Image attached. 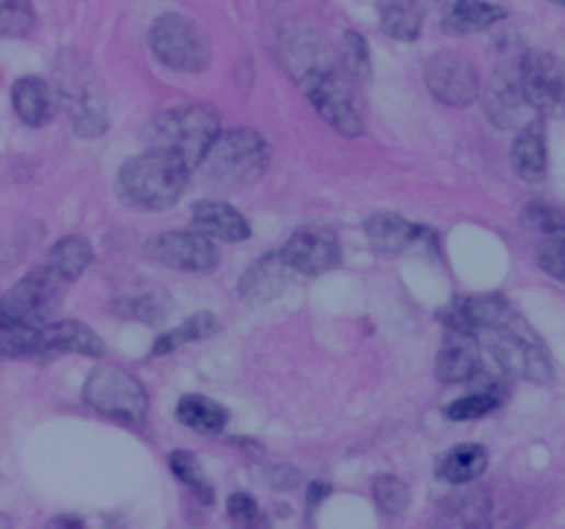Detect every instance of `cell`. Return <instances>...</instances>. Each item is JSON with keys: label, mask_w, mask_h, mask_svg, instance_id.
Here are the masks:
<instances>
[{"label": "cell", "mask_w": 565, "mask_h": 529, "mask_svg": "<svg viewBox=\"0 0 565 529\" xmlns=\"http://www.w3.org/2000/svg\"><path fill=\"white\" fill-rule=\"evenodd\" d=\"M447 329H469L477 334L480 345L492 353L499 372L521 381L541 383L552 381L554 370L543 342L535 331L497 296H474L450 303L441 314Z\"/></svg>", "instance_id": "6da1fadb"}, {"label": "cell", "mask_w": 565, "mask_h": 529, "mask_svg": "<svg viewBox=\"0 0 565 529\" xmlns=\"http://www.w3.org/2000/svg\"><path fill=\"white\" fill-rule=\"evenodd\" d=\"M191 165L166 149H149L119 171V196L136 210H169L188 185Z\"/></svg>", "instance_id": "7a4b0ae2"}, {"label": "cell", "mask_w": 565, "mask_h": 529, "mask_svg": "<svg viewBox=\"0 0 565 529\" xmlns=\"http://www.w3.org/2000/svg\"><path fill=\"white\" fill-rule=\"evenodd\" d=\"M53 92L61 108H67L78 136H103L108 127V100L92 61L80 53L67 50L53 67Z\"/></svg>", "instance_id": "3957f363"}, {"label": "cell", "mask_w": 565, "mask_h": 529, "mask_svg": "<svg viewBox=\"0 0 565 529\" xmlns=\"http://www.w3.org/2000/svg\"><path fill=\"white\" fill-rule=\"evenodd\" d=\"M270 165V143L257 130L238 127L212 141L201 160L205 180L221 188H240L257 183Z\"/></svg>", "instance_id": "277c9868"}, {"label": "cell", "mask_w": 565, "mask_h": 529, "mask_svg": "<svg viewBox=\"0 0 565 529\" xmlns=\"http://www.w3.org/2000/svg\"><path fill=\"white\" fill-rule=\"evenodd\" d=\"M221 136V125L210 105H180L160 111L147 127L149 147L166 149L183 158L191 169L201 165L207 149Z\"/></svg>", "instance_id": "5b68a950"}, {"label": "cell", "mask_w": 565, "mask_h": 529, "mask_svg": "<svg viewBox=\"0 0 565 529\" xmlns=\"http://www.w3.org/2000/svg\"><path fill=\"white\" fill-rule=\"evenodd\" d=\"M309 103L343 136H361L365 133V116H361L359 94H356V78L345 69H320L318 74L303 83Z\"/></svg>", "instance_id": "8992f818"}, {"label": "cell", "mask_w": 565, "mask_h": 529, "mask_svg": "<svg viewBox=\"0 0 565 529\" xmlns=\"http://www.w3.org/2000/svg\"><path fill=\"white\" fill-rule=\"evenodd\" d=\"M149 47L160 64L177 72H199L210 64V39L183 14H163L149 31Z\"/></svg>", "instance_id": "52a82bcc"}, {"label": "cell", "mask_w": 565, "mask_h": 529, "mask_svg": "<svg viewBox=\"0 0 565 529\" xmlns=\"http://www.w3.org/2000/svg\"><path fill=\"white\" fill-rule=\"evenodd\" d=\"M72 281L64 279L56 268L42 262L39 268L31 271L25 279H20L12 290L0 301V320L14 323H45L56 312L58 301L69 290Z\"/></svg>", "instance_id": "ba28073f"}, {"label": "cell", "mask_w": 565, "mask_h": 529, "mask_svg": "<svg viewBox=\"0 0 565 529\" xmlns=\"http://www.w3.org/2000/svg\"><path fill=\"white\" fill-rule=\"evenodd\" d=\"M83 398L100 414L114 416L125 425H141L143 416H147V392L119 365H100L89 376Z\"/></svg>", "instance_id": "9c48e42d"}, {"label": "cell", "mask_w": 565, "mask_h": 529, "mask_svg": "<svg viewBox=\"0 0 565 529\" xmlns=\"http://www.w3.org/2000/svg\"><path fill=\"white\" fill-rule=\"evenodd\" d=\"M521 89L535 114L563 119L565 116V61L549 53L521 56Z\"/></svg>", "instance_id": "30bf717a"}, {"label": "cell", "mask_w": 565, "mask_h": 529, "mask_svg": "<svg viewBox=\"0 0 565 529\" xmlns=\"http://www.w3.org/2000/svg\"><path fill=\"white\" fill-rule=\"evenodd\" d=\"M425 83H428L430 94L439 103L450 105V108H463L472 105L480 94V78L477 69L472 67L466 56L461 53H436L425 64Z\"/></svg>", "instance_id": "8fae6325"}, {"label": "cell", "mask_w": 565, "mask_h": 529, "mask_svg": "<svg viewBox=\"0 0 565 529\" xmlns=\"http://www.w3.org/2000/svg\"><path fill=\"white\" fill-rule=\"evenodd\" d=\"M147 254L166 268L191 271V274H207L218 265L216 245L207 240L205 232H163L147 243Z\"/></svg>", "instance_id": "7c38bea8"}, {"label": "cell", "mask_w": 565, "mask_h": 529, "mask_svg": "<svg viewBox=\"0 0 565 529\" xmlns=\"http://www.w3.org/2000/svg\"><path fill=\"white\" fill-rule=\"evenodd\" d=\"M281 256H285L287 265L301 276L328 274V271L337 268L339 260H343L337 234L326 227H309L296 232L287 240Z\"/></svg>", "instance_id": "4fadbf2b"}, {"label": "cell", "mask_w": 565, "mask_h": 529, "mask_svg": "<svg viewBox=\"0 0 565 529\" xmlns=\"http://www.w3.org/2000/svg\"><path fill=\"white\" fill-rule=\"evenodd\" d=\"M486 114L499 130H516V127H527V111H532V105L527 103L524 89H521V58L508 69H499L492 78V83L486 85Z\"/></svg>", "instance_id": "5bb4252c"}, {"label": "cell", "mask_w": 565, "mask_h": 529, "mask_svg": "<svg viewBox=\"0 0 565 529\" xmlns=\"http://www.w3.org/2000/svg\"><path fill=\"white\" fill-rule=\"evenodd\" d=\"M480 340L469 329H447L445 345L436 359V376L441 383L472 381L480 372Z\"/></svg>", "instance_id": "9a60e30c"}, {"label": "cell", "mask_w": 565, "mask_h": 529, "mask_svg": "<svg viewBox=\"0 0 565 529\" xmlns=\"http://www.w3.org/2000/svg\"><path fill=\"white\" fill-rule=\"evenodd\" d=\"M290 265L281 254H265L254 262L246 274L240 276V298L249 303V307H263L270 303L274 298H279L281 292L290 285Z\"/></svg>", "instance_id": "2e32d148"}, {"label": "cell", "mask_w": 565, "mask_h": 529, "mask_svg": "<svg viewBox=\"0 0 565 529\" xmlns=\"http://www.w3.org/2000/svg\"><path fill=\"white\" fill-rule=\"evenodd\" d=\"M105 345L89 325L78 320L39 325V356L47 353H80V356H103Z\"/></svg>", "instance_id": "e0dca14e"}, {"label": "cell", "mask_w": 565, "mask_h": 529, "mask_svg": "<svg viewBox=\"0 0 565 529\" xmlns=\"http://www.w3.org/2000/svg\"><path fill=\"white\" fill-rule=\"evenodd\" d=\"M194 227L207 238L223 240V243H240L252 238V227L243 212H238L227 202H199L194 207Z\"/></svg>", "instance_id": "ac0fdd59"}, {"label": "cell", "mask_w": 565, "mask_h": 529, "mask_svg": "<svg viewBox=\"0 0 565 529\" xmlns=\"http://www.w3.org/2000/svg\"><path fill=\"white\" fill-rule=\"evenodd\" d=\"M14 111L28 127H45L56 116V92L42 78H20L12 89Z\"/></svg>", "instance_id": "d6986e66"}, {"label": "cell", "mask_w": 565, "mask_h": 529, "mask_svg": "<svg viewBox=\"0 0 565 529\" xmlns=\"http://www.w3.org/2000/svg\"><path fill=\"white\" fill-rule=\"evenodd\" d=\"M365 232H367V240H370L372 251L394 256L400 254V251H406L408 245L423 234V229L408 223L406 218L397 216V212H376V216L367 218Z\"/></svg>", "instance_id": "ffe728a7"}, {"label": "cell", "mask_w": 565, "mask_h": 529, "mask_svg": "<svg viewBox=\"0 0 565 529\" xmlns=\"http://www.w3.org/2000/svg\"><path fill=\"white\" fill-rule=\"evenodd\" d=\"M510 160H514V169L519 171L521 180H527V183L543 180V174H546V138H543V127L538 122L521 127L514 149H510Z\"/></svg>", "instance_id": "44dd1931"}, {"label": "cell", "mask_w": 565, "mask_h": 529, "mask_svg": "<svg viewBox=\"0 0 565 529\" xmlns=\"http://www.w3.org/2000/svg\"><path fill=\"white\" fill-rule=\"evenodd\" d=\"M508 18V9L486 0H456L445 14V28L450 34H477Z\"/></svg>", "instance_id": "7402d4cb"}, {"label": "cell", "mask_w": 565, "mask_h": 529, "mask_svg": "<svg viewBox=\"0 0 565 529\" xmlns=\"http://www.w3.org/2000/svg\"><path fill=\"white\" fill-rule=\"evenodd\" d=\"M383 34L397 42H414L423 34L425 14L417 0H378Z\"/></svg>", "instance_id": "603a6c76"}, {"label": "cell", "mask_w": 565, "mask_h": 529, "mask_svg": "<svg viewBox=\"0 0 565 529\" xmlns=\"http://www.w3.org/2000/svg\"><path fill=\"white\" fill-rule=\"evenodd\" d=\"M488 452L480 445H463L447 452L436 467V478L450 485H466L486 472Z\"/></svg>", "instance_id": "cb8c5ba5"}, {"label": "cell", "mask_w": 565, "mask_h": 529, "mask_svg": "<svg viewBox=\"0 0 565 529\" xmlns=\"http://www.w3.org/2000/svg\"><path fill=\"white\" fill-rule=\"evenodd\" d=\"M177 419L183 422L191 430L201 433V436H218V433L227 427V409H221L218 403H212L210 398H201V394H185L177 403Z\"/></svg>", "instance_id": "d4e9b609"}, {"label": "cell", "mask_w": 565, "mask_h": 529, "mask_svg": "<svg viewBox=\"0 0 565 529\" xmlns=\"http://www.w3.org/2000/svg\"><path fill=\"white\" fill-rule=\"evenodd\" d=\"M92 260H94V251H92V245H89L83 238L58 240V243L53 245V249L47 251V256H45L47 265H50V268H56L58 274H61L64 279H69V281H78L80 276H83V271L92 265Z\"/></svg>", "instance_id": "484cf974"}, {"label": "cell", "mask_w": 565, "mask_h": 529, "mask_svg": "<svg viewBox=\"0 0 565 529\" xmlns=\"http://www.w3.org/2000/svg\"><path fill=\"white\" fill-rule=\"evenodd\" d=\"M169 309H172V298L166 296L163 290H147V292H138V296L130 298H122L116 301L114 312L119 318L127 320H141V323H160V320L166 318Z\"/></svg>", "instance_id": "4316f807"}, {"label": "cell", "mask_w": 565, "mask_h": 529, "mask_svg": "<svg viewBox=\"0 0 565 529\" xmlns=\"http://www.w3.org/2000/svg\"><path fill=\"white\" fill-rule=\"evenodd\" d=\"M218 329V318L210 312H199L194 314V318L185 320L183 325H180L177 331H172V334H163L158 342L152 345V356H166V353L177 350V347H183L185 342H199V340H207L210 334H216Z\"/></svg>", "instance_id": "83f0119b"}, {"label": "cell", "mask_w": 565, "mask_h": 529, "mask_svg": "<svg viewBox=\"0 0 565 529\" xmlns=\"http://www.w3.org/2000/svg\"><path fill=\"white\" fill-rule=\"evenodd\" d=\"M169 467H172V472L177 474L180 483L188 485V491L196 496V499L205 502V505H212V485L210 480H207L201 463L196 461L194 452L188 450L172 452V456H169Z\"/></svg>", "instance_id": "f1b7e54d"}, {"label": "cell", "mask_w": 565, "mask_h": 529, "mask_svg": "<svg viewBox=\"0 0 565 529\" xmlns=\"http://www.w3.org/2000/svg\"><path fill=\"white\" fill-rule=\"evenodd\" d=\"M445 505V518L450 524H466V527L488 524V496L483 491H466L463 496L447 499Z\"/></svg>", "instance_id": "f546056e"}, {"label": "cell", "mask_w": 565, "mask_h": 529, "mask_svg": "<svg viewBox=\"0 0 565 529\" xmlns=\"http://www.w3.org/2000/svg\"><path fill=\"white\" fill-rule=\"evenodd\" d=\"M372 499H376L378 510L383 516H400L408 507V502H412V491L394 474H378L372 480Z\"/></svg>", "instance_id": "4dcf8cb0"}, {"label": "cell", "mask_w": 565, "mask_h": 529, "mask_svg": "<svg viewBox=\"0 0 565 529\" xmlns=\"http://www.w3.org/2000/svg\"><path fill=\"white\" fill-rule=\"evenodd\" d=\"M503 400L505 398H499V394H492V392H472L466 394V398L447 405V416H450L452 422L483 419V416H488L492 411H497L499 405H503Z\"/></svg>", "instance_id": "1f68e13d"}, {"label": "cell", "mask_w": 565, "mask_h": 529, "mask_svg": "<svg viewBox=\"0 0 565 529\" xmlns=\"http://www.w3.org/2000/svg\"><path fill=\"white\" fill-rule=\"evenodd\" d=\"M339 58H343L345 72L354 74L356 80L370 78V50H367V42L359 31H345Z\"/></svg>", "instance_id": "d6a6232c"}, {"label": "cell", "mask_w": 565, "mask_h": 529, "mask_svg": "<svg viewBox=\"0 0 565 529\" xmlns=\"http://www.w3.org/2000/svg\"><path fill=\"white\" fill-rule=\"evenodd\" d=\"M31 28H34L31 0H0V34L14 39V36H25Z\"/></svg>", "instance_id": "836d02e7"}, {"label": "cell", "mask_w": 565, "mask_h": 529, "mask_svg": "<svg viewBox=\"0 0 565 529\" xmlns=\"http://www.w3.org/2000/svg\"><path fill=\"white\" fill-rule=\"evenodd\" d=\"M538 265L554 279L565 281V229L546 234L538 245Z\"/></svg>", "instance_id": "e575fe53"}, {"label": "cell", "mask_w": 565, "mask_h": 529, "mask_svg": "<svg viewBox=\"0 0 565 529\" xmlns=\"http://www.w3.org/2000/svg\"><path fill=\"white\" fill-rule=\"evenodd\" d=\"M252 474L260 480V483L276 491L296 488V485L301 483V474H298L296 469H287V467H254Z\"/></svg>", "instance_id": "d590c367"}, {"label": "cell", "mask_w": 565, "mask_h": 529, "mask_svg": "<svg viewBox=\"0 0 565 529\" xmlns=\"http://www.w3.org/2000/svg\"><path fill=\"white\" fill-rule=\"evenodd\" d=\"M227 510L229 518L238 524H257L260 521V507L257 502L252 499L249 494H232L227 499Z\"/></svg>", "instance_id": "8d00e7d4"}, {"label": "cell", "mask_w": 565, "mask_h": 529, "mask_svg": "<svg viewBox=\"0 0 565 529\" xmlns=\"http://www.w3.org/2000/svg\"><path fill=\"white\" fill-rule=\"evenodd\" d=\"M328 494H332V485L323 483V480H318V483L309 485V505L314 507L320 499H323V496H328Z\"/></svg>", "instance_id": "74e56055"}, {"label": "cell", "mask_w": 565, "mask_h": 529, "mask_svg": "<svg viewBox=\"0 0 565 529\" xmlns=\"http://www.w3.org/2000/svg\"><path fill=\"white\" fill-rule=\"evenodd\" d=\"M58 524H74V527H83V521H80V518H72V516L56 518V521H53V527H58Z\"/></svg>", "instance_id": "f35d334b"}, {"label": "cell", "mask_w": 565, "mask_h": 529, "mask_svg": "<svg viewBox=\"0 0 565 529\" xmlns=\"http://www.w3.org/2000/svg\"><path fill=\"white\" fill-rule=\"evenodd\" d=\"M552 3H560V7H565V0H552Z\"/></svg>", "instance_id": "ab89813d"}]
</instances>
